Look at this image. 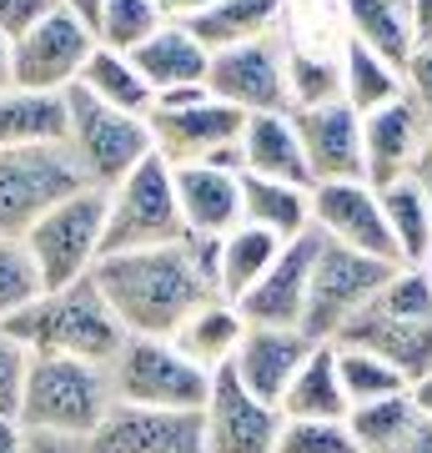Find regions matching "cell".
<instances>
[{
	"mask_svg": "<svg viewBox=\"0 0 432 453\" xmlns=\"http://www.w3.org/2000/svg\"><path fill=\"white\" fill-rule=\"evenodd\" d=\"M91 282L126 338H171L201 303L216 297V242L186 237L156 252L101 257Z\"/></svg>",
	"mask_w": 432,
	"mask_h": 453,
	"instance_id": "1",
	"label": "cell"
},
{
	"mask_svg": "<svg viewBox=\"0 0 432 453\" xmlns=\"http://www.w3.org/2000/svg\"><path fill=\"white\" fill-rule=\"evenodd\" d=\"M5 333L31 357H76V363H96V368H106L126 342L116 312L106 308L91 277L61 292H41L31 308L5 323Z\"/></svg>",
	"mask_w": 432,
	"mask_h": 453,
	"instance_id": "2",
	"label": "cell"
},
{
	"mask_svg": "<svg viewBox=\"0 0 432 453\" xmlns=\"http://www.w3.org/2000/svg\"><path fill=\"white\" fill-rule=\"evenodd\" d=\"M111 413V378L96 363L76 357H31L26 393H20V428L46 438H80L91 443L101 418Z\"/></svg>",
	"mask_w": 432,
	"mask_h": 453,
	"instance_id": "3",
	"label": "cell"
},
{
	"mask_svg": "<svg viewBox=\"0 0 432 453\" xmlns=\"http://www.w3.org/2000/svg\"><path fill=\"white\" fill-rule=\"evenodd\" d=\"M241 127L246 116L211 101L207 91H171L156 96L146 131H151V157L171 172L181 166H222L241 177Z\"/></svg>",
	"mask_w": 432,
	"mask_h": 453,
	"instance_id": "4",
	"label": "cell"
},
{
	"mask_svg": "<svg viewBox=\"0 0 432 453\" xmlns=\"http://www.w3.org/2000/svg\"><path fill=\"white\" fill-rule=\"evenodd\" d=\"M61 151L71 157L76 177L91 187V192H111L136 172V166L151 157V131H146L141 116L111 111L91 101L86 91H65V136Z\"/></svg>",
	"mask_w": 432,
	"mask_h": 453,
	"instance_id": "5",
	"label": "cell"
},
{
	"mask_svg": "<svg viewBox=\"0 0 432 453\" xmlns=\"http://www.w3.org/2000/svg\"><path fill=\"white\" fill-rule=\"evenodd\" d=\"M277 46L287 65L292 111L342 101V56H347V16L337 5H282Z\"/></svg>",
	"mask_w": 432,
	"mask_h": 453,
	"instance_id": "6",
	"label": "cell"
},
{
	"mask_svg": "<svg viewBox=\"0 0 432 453\" xmlns=\"http://www.w3.org/2000/svg\"><path fill=\"white\" fill-rule=\"evenodd\" d=\"M186 242V222L177 207L171 166L146 157L121 187L106 192V237L101 257H126V252H156V247Z\"/></svg>",
	"mask_w": 432,
	"mask_h": 453,
	"instance_id": "7",
	"label": "cell"
},
{
	"mask_svg": "<svg viewBox=\"0 0 432 453\" xmlns=\"http://www.w3.org/2000/svg\"><path fill=\"white\" fill-rule=\"evenodd\" d=\"M111 403L121 408H171V413H201L211 398V372L192 368L171 348V338H126L121 353L106 363Z\"/></svg>",
	"mask_w": 432,
	"mask_h": 453,
	"instance_id": "8",
	"label": "cell"
},
{
	"mask_svg": "<svg viewBox=\"0 0 432 453\" xmlns=\"http://www.w3.org/2000/svg\"><path fill=\"white\" fill-rule=\"evenodd\" d=\"M101 237H106V192H76L65 196L56 211L26 232V252H31L41 288L61 292L71 282H86L101 262Z\"/></svg>",
	"mask_w": 432,
	"mask_h": 453,
	"instance_id": "9",
	"label": "cell"
},
{
	"mask_svg": "<svg viewBox=\"0 0 432 453\" xmlns=\"http://www.w3.org/2000/svg\"><path fill=\"white\" fill-rule=\"evenodd\" d=\"M91 56H96V41L80 26L76 5H50L11 46V86L31 96H65L80 86V71Z\"/></svg>",
	"mask_w": 432,
	"mask_h": 453,
	"instance_id": "10",
	"label": "cell"
},
{
	"mask_svg": "<svg viewBox=\"0 0 432 453\" xmlns=\"http://www.w3.org/2000/svg\"><path fill=\"white\" fill-rule=\"evenodd\" d=\"M76 192H86V181L61 146L0 151V242H26V232Z\"/></svg>",
	"mask_w": 432,
	"mask_h": 453,
	"instance_id": "11",
	"label": "cell"
},
{
	"mask_svg": "<svg viewBox=\"0 0 432 453\" xmlns=\"http://www.w3.org/2000/svg\"><path fill=\"white\" fill-rule=\"evenodd\" d=\"M387 273H392L387 262H372L362 252H347V247H332L317 237V257H312V277H307L302 333L312 342H337V333L377 297Z\"/></svg>",
	"mask_w": 432,
	"mask_h": 453,
	"instance_id": "12",
	"label": "cell"
},
{
	"mask_svg": "<svg viewBox=\"0 0 432 453\" xmlns=\"http://www.w3.org/2000/svg\"><path fill=\"white\" fill-rule=\"evenodd\" d=\"M207 96L231 106L241 116H292V91H287V65L277 31L252 41V46L222 50L211 56L207 71Z\"/></svg>",
	"mask_w": 432,
	"mask_h": 453,
	"instance_id": "13",
	"label": "cell"
},
{
	"mask_svg": "<svg viewBox=\"0 0 432 453\" xmlns=\"http://www.w3.org/2000/svg\"><path fill=\"white\" fill-rule=\"evenodd\" d=\"M312 232L322 242L362 252L372 262L402 267L392 232L383 217V196L372 192L368 181H337V187H312Z\"/></svg>",
	"mask_w": 432,
	"mask_h": 453,
	"instance_id": "14",
	"label": "cell"
},
{
	"mask_svg": "<svg viewBox=\"0 0 432 453\" xmlns=\"http://www.w3.org/2000/svg\"><path fill=\"white\" fill-rule=\"evenodd\" d=\"M201 434H207V453H277L282 413L256 403L231 378V368H222L211 378V398L201 408Z\"/></svg>",
	"mask_w": 432,
	"mask_h": 453,
	"instance_id": "15",
	"label": "cell"
},
{
	"mask_svg": "<svg viewBox=\"0 0 432 453\" xmlns=\"http://www.w3.org/2000/svg\"><path fill=\"white\" fill-rule=\"evenodd\" d=\"M91 453H207L201 413H171V408H121L101 418L86 443Z\"/></svg>",
	"mask_w": 432,
	"mask_h": 453,
	"instance_id": "16",
	"label": "cell"
},
{
	"mask_svg": "<svg viewBox=\"0 0 432 453\" xmlns=\"http://www.w3.org/2000/svg\"><path fill=\"white\" fill-rule=\"evenodd\" d=\"M302 162L312 187H337V181H362V116L347 111L342 101L292 111Z\"/></svg>",
	"mask_w": 432,
	"mask_h": 453,
	"instance_id": "17",
	"label": "cell"
},
{
	"mask_svg": "<svg viewBox=\"0 0 432 453\" xmlns=\"http://www.w3.org/2000/svg\"><path fill=\"white\" fill-rule=\"evenodd\" d=\"M312 348L317 342L307 338L302 327H246V338H241L237 357H231V378L252 393L256 403L277 408L282 393L292 388L297 368L312 357Z\"/></svg>",
	"mask_w": 432,
	"mask_h": 453,
	"instance_id": "18",
	"label": "cell"
},
{
	"mask_svg": "<svg viewBox=\"0 0 432 453\" xmlns=\"http://www.w3.org/2000/svg\"><path fill=\"white\" fill-rule=\"evenodd\" d=\"M312 257H317V232H307L297 242H282V252L267 267V277L237 303L246 327H302Z\"/></svg>",
	"mask_w": 432,
	"mask_h": 453,
	"instance_id": "19",
	"label": "cell"
},
{
	"mask_svg": "<svg viewBox=\"0 0 432 453\" xmlns=\"http://www.w3.org/2000/svg\"><path fill=\"white\" fill-rule=\"evenodd\" d=\"M422 136H428V121L407 106V96L362 116V181L372 192H387V187L407 181Z\"/></svg>",
	"mask_w": 432,
	"mask_h": 453,
	"instance_id": "20",
	"label": "cell"
},
{
	"mask_svg": "<svg viewBox=\"0 0 432 453\" xmlns=\"http://www.w3.org/2000/svg\"><path fill=\"white\" fill-rule=\"evenodd\" d=\"M337 342L383 357L392 372H402L407 388L432 378V323H402V318H387V312H377L368 303L352 323L337 333Z\"/></svg>",
	"mask_w": 432,
	"mask_h": 453,
	"instance_id": "21",
	"label": "cell"
},
{
	"mask_svg": "<svg viewBox=\"0 0 432 453\" xmlns=\"http://www.w3.org/2000/svg\"><path fill=\"white\" fill-rule=\"evenodd\" d=\"M166 16L192 35L207 56L252 46L261 35L277 31L282 5H261V0H201V5H166Z\"/></svg>",
	"mask_w": 432,
	"mask_h": 453,
	"instance_id": "22",
	"label": "cell"
},
{
	"mask_svg": "<svg viewBox=\"0 0 432 453\" xmlns=\"http://www.w3.org/2000/svg\"><path fill=\"white\" fill-rule=\"evenodd\" d=\"M177 187V207L186 222V237H207L222 242L226 232L241 226V177L222 166H181L171 172Z\"/></svg>",
	"mask_w": 432,
	"mask_h": 453,
	"instance_id": "23",
	"label": "cell"
},
{
	"mask_svg": "<svg viewBox=\"0 0 432 453\" xmlns=\"http://www.w3.org/2000/svg\"><path fill=\"white\" fill-rule=\"evenodd\" d=\"M131 65L141 71V81L151 86V96H171V91H207L211 56L166 16V26L141 50H131Z\"/></svg>",
	"mask_w": 432,
	"mask_h": 453,
	"instance_id": "24",
	"label": "cell"
},
{
	"mask_svg": "<svg viewBox=\"0 0 432 453\" xmlns=\"http://www.w3.org/2000/svg\"><path fill=\"white\" fill-rule=\"evenodd\" d=\"M241 177L287 181V187H307L312 192L292 116H246V127H241Z\"/></svg>",
	"mask_w": 432,
	"mask_h": 453,
	"instance_id": "25",
	"label": "cell"
},
{
	"mask_svg": "<svg viewBox=\"0 0 432 453\" xmlns=\"http://www.w3.org/2000/svg\"><path fill=\"white\" fill-rule=\"evenodd\" d=\"M241 338H246V318L237 312V303L211 297V303H201V308H196L192 318L171 333V348H177L192 368H201V372L216 378L222 368H231Z\"/></svg>",
	"mask_w": 432,
	"mask_h": 453,
	"instance_id": "26",
	"label": "cell"
},
{
	"mask_svg": "<svg viewBox=\"0 0 432 453\" xmlns=\"http://www.w3.org/2000/svg\"><path fill=\"white\" fill-rule=\"evenodd\" d=\"M277 413L287 423H347V393L337 383V353L332 342H317L312 357H307L297 378H292V388L282 393V403Z\"/></svg>",
	"mask_w": 432,
	"mask_h": 453,
	"instance_id": "27",
	"label": "cell"
},
{
	"mask_svg": "<svg viewBox=\"0 0 432 453\" xmlns=\"http://www.w3.org/2000/svg\"><path fill=\"white\" fill-rule=\"evenodd\" d=\"M76 16L91 31L96 50L131 56L166 26V5H156V0H80Z\"/></svg>",
	"mask_w": 432,
	"mask_h": 453,
	"instance_id": "28",
	"label": "cell"
},
{
	"mask_svg": "<svg viewBox=\"0 0 432 453\" xmlns=\"http://www.w3.org/2000/svg\"><path fill=\"white\" fill-rule=\"evenodd\" d=\"M241 226H256L277 242H297L312 232V192L287 181L241 177Z\"/></svg>",
	"mask_w": 432,
	"mask_h": 453,
	"instance_id": "29",
	"label": "cell"
},
{
	"mask_svg": "<svg viewBox=\"0 0 432 453\" xmlns=\"http://www.w3.org/2000/svg\"><path fill=\"white\" fill-rule=\"evenodd\" d=\"M347 35L362 50H372L383 65L407 71V61L417 56V26H413V5H347Z\"/></svg>",
	"mask_w": 432,
	"mask_h": 453,
	"instance_id": "30",
	"label": "cell"
},
{
	"mask_svg": "<svg viewBox=\"0 0 432 453\" xmlns=\"http://www.w3.org/2000/svg\"><path fill=\"white\" fill-rule=\"evenodd\" d=\"M65 136V96H31V91H0V151L20 146H61Z\"/></svg>",
	"mask_w": 432,
	"mask_h": 453,
	"instance_id": "31",
	"label": "cell"
},
{
	"mask_svg": "<svg viewBox=\"0 0 432 453\" xmlns=\"http://www.w3.org/2000/svg\"><path fill=\"white\" fill-rule=\"evenodd\" d=\"M282 242L256 232V226H237L216 242V297L222 303H241L246 292L267 277V267L277 262Z\"/></svg>",
	"mask_w": 432,
	"mask_h": 453,
	"instance_id": "32",
	"label": "cell"
},
{
	"mask_svg": "<svg viewBox=\"0 0 432 453\" xmlns=\"http://www.w3.org/2000/svg\"><path fill=\"white\" fill-rule=\"evenodd\" d=\"M80 91L101 106H111V111H126V116H151L156 96H151V86L141 81V71L131 65V56H116V50H96L86 71H80Z\"/></svg>",
	"mask_w": 432,
	"mask_h": 453,
	"instance_id": "33",
	"label": "cell"
},
{
	"mask_svg": "<svg viewBox=\"0 0 432 453\" xmlns=\"http://www.w3.org/2000/svg\"><path fill=\"white\" fill-rule=\"evenodd\" d=\"M377 196H383V217H387V232H392V247H398V262L402 267H428V257H432L428 196L417 192L413 181H398V187H387Z\"/></svg>",
	"mask_w": 432,
	"mask_h": 453,
	"instance_id": "34",
	"label": "cell"
},
{
	"mask_svg": "<svg viewBox=\"0 0 432 453\" xmlns=\"http://www.w3.org/2000/svg\"><path fill=\"white\" fill-rule=\"evenodd\" d=\"M392 101H402V76L347 35V56H342V106L357 116H372V111H383V106H392Z\"/></svg>",
	"mask_w": 432,
	"mask_h": 453,
	"instance_id": "35",
	"label": "cell"
},
{
	"mask_svg": "<svg viewBox=\"0 0 432 453\" xmlns=\"http://www.w3.org/2000/svg\"><path fill=\"white\" fill-rule=\"evenodd\" d=\"M337 353V383L347 393V408H368V403H383V398H402L407 383H402V372H392L383 357L362 353V348H342L332 342Z\"/></svg>",
	"mask_w": 432,
	"mask_h": 453,
	"instance_id": "36",
	"label": "cell"
},
{
	"mask_svg": "<svg viewBox=\"0 0 432 453\" xmlns=\"http://www.w3.org/2000/svg\"><path fill=\"white\" fill-rule=\"evenodd\" d=\"M413 423H417L413 393H402V398H383V403L352 408V413H347V434H352L357 453H383V449H392Z\"/></svg>",
	"mask_w": 432,
	"mask_h": 453,
	"instance_id": "37",
	"label": "cell"
},
{
	"mask_svg": "<svg viewBox=\"0 0 432 453\" xmlns=\"http://www.w3.org/2000/svg\"><path fill=\"white\" fill-rule=\"evenodd\" d=\"M41 292L46 288H41V273H35L26 242H0V327L31 308Z\"/></svg>",
	"mask_w": 432,
	"mask_h": 453,
	"instance_id": "38",
	"label": "cell"
},
{
	"mask_svg": "<svg viewBox=\"0 0 432 453\" xmlns=\"http://www.w3.org/2000/svg\"><path fill=\"white\" fill-rule=\"evenodd\" d=\"M277 453H357L347 423H287L282 418V438Z\"/></svg>",
	"mask_w": 432,
	"mask_h": 453,
	"instance_id": "39",
	"label": "cell"
},
{
	"mask_svg": "<svg viewBox=\"0 0 432 453\" xmlns=\"http://www.w3.org/2000/svg\"><path fill=\"white\" fill-rule=\"evenodd\" d=\"M26 372H31V353L20 348L5 327H0V413H20V393H26Z\"/></svg>",
	"mask_w": 432,
	"mask_h": 453,
	"instance_id": "40",
	"label": "cell"
},
{
	"mask_svg": "<svg viewBox=\"0 0 432 453\" xmlns=\"http://www.w3.org/2000/svg\"><path fill=\"white\" fill-rule=\"evenodd\" d=\"M402 96L432 127V46H417V56L407 61V71H402Z\"/></svg>",
	"mask_w": 432,
	"mask_h": 453,
	"instance_id": "41",
	"label": "cell"
},
{
	"mask_svg": "<svg viewBox=\"0 0 432 453\" xmlns=\"http://www.w3.org/2000/svg\"><path fill=\"white\" fill-rule=\"evenodd\" d=\"M46 11H50V5H41V0H0V41H5V46H16L20 35L31 31Z\"/></svg>",
	"mask_w": 432,
	"mask_h": 453,
	"instance_id": "42",
	"label": "cell"
},
{
	"mask_svg": "<svg viewBox=\"0 0 432 453\" xmlns=\"http://www.w3.org/2000/svg\"><path fill=\"white\" fill-rule=\"evenodd\" d=\"M407 181L428 196V207H432V127H428V136H422V146H417V162H413V172H407Z\"/></svg>",
	"mask_w": 432,
	"mask_h": 453,
	"instance_id": "43",
	"label": "cell"
},
{
	"mask_svg": "<svg viewBox=\"0 0 432 453\" xmlns=\"http://www.w3.org/2000/svg\"><path fill=\"white\" fill-rule=\"evenodd\" d=\"M383 453H432V423H422V413H417L413 428H407L392 449H383Z\"/></svg>",
	"mask_w": 432,
	"mask_h": 453,
	"instance_id": "44",
	"label": "cell"
},
{
	"mask_svg": "<svg viewBox=\"0 0 432 453\" xmlns=\"http://www.w3.org/2000/svg\"><path fill=\"white\" fill-rule=\"evenodd\" d=\"M26 453H91L80 438H46V434H26Z\"/></svg>",
	"mask_w": 432,
	"mask_h": 453,
	"instance_id": "45",
	"label": "cell"
},
{
	"mask_svg": "<svg viewBox=\"0 0 432 453\" xmlns=\"http://www.w3.org/2000/svg\"><path fill=\"white\" fill-rule=\"evenodd\" d=\"M0 453H26V428L11 413H0Z\"/></svg>",
	"mask_w": 432,
	"mask_h": 453,
	"instance_id": "46",
	"label": "cell"
},
{
	"mask_svg": "<svg viewBox=\"0 0 432 453\" xmlns=\"http://www.w3.org/2000/svg\"><path fill=\"white\" fill-rule=\"evenodd\" d=\"M413 26H417V46H432V0L413 5Z\"/></svg>",
	"mask_w": 432,
	"mask_h": 453,
	"instance_id": "47",
	"label": "cell"
},
{
	"mask_svg": "<svg viewBox=\"0 0 432 453\" xmlns=\"http://www.w3.org/2000/svg\"><path fill=\"white\" fill-rule=\"evenodd\" d=\"M413 408L422 413V423H432V378H422V383H413Z\"/></svg>",
	"mask_w": 432,
	"mask_h": 453,
	"instance_id": "48",
	"label": "cell"
},
{
	"mask_svg": "<svg viewBox=\"0 0 432 453\" xmlns=\"http://www.w3.org/2000/svg\"><path fill=\"white\" fill-rule=\"evenodd\" d=\"M0 91H11V46L0 41Z\"/></svg>",
	"mask_w": 432,
	"mask_h": 453,
	"instance_id": "49",
	"label": "cell"
}]
</instances>
